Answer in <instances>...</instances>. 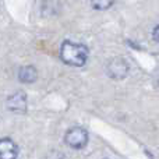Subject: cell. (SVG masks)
Segmentation results:
<instances>
[{"mask_svg":"<svg viewBox=\"0 0 159 159\" xmlns=\"http://www.w3.org/2000/svg\"><path fill=\"white\" fill-rule=\"evenodd\" d=\"M88 56H89V49L84 43H77L66 39L60 46V59L69 66L82 67L87 63Z\"/></svg>","mask_w":159,"mask_h":159,"instance_id":"1","label":"cell"},{"mask_svg":"<svg viewBox=\"0 0 159 159\" xmlns=\"http://www.w3.org/2000/svg\"><path fill=\"white\" fill-rule=\"evenodd\" d=\"M129 63L123 57H113L106 64V74L112 80H123L129 74Z\"/></svg>","mask_w":159,"mask_h":159,"instance_id":"3","label":"cell"},{"mask_svg":"<svg viewBox=\"0 0 159 159\" xmlns=\"http://www.w3.org/2000/svg\"><path fill=\"white\" fill-rule=\"evenodd\" d=\"M154 39L159 43V24L155 27V30H154Z\"/></svg>","mask_w":159,"mask_h":159,"instance_id":"9","label":"cell"},{"mask_svg":"<svg viewBox=\"0 0 159 159\" xmlns=\"http://www.w3.org/2000/svg\"><path fill=\"white\" fill-rule=\"evenodd\" d=\"M6 106L13 113H25L28 109V99L24 91H16L6 99Z\"/></svg>","mask_w":159,"mask_h":159,"instance_id":"4","label":"cell"},{"mask_svg":"<svg viewBox=\"0 0 159 159\" xmlns=\"http://www.w3.org/2000/svg\"><path fill=\"white\" fill-rule=\"evenodd\" d=\"M116 0H91V6L92 8L99 11H105L107 8H110L113 4H115Z\"/></svg>","mask_w":159,"mask_h":159,"instance_id":"7","label":"cell"},{"mask_svg":"<svg viewBox=\"0 0 159 159\" xmlns=\"http://www.w3.org/2000/svg\"><path fill=\"white\" fill-rule=\"evenodd\" d=\"M89 135L88 131L82 127H71L70 130H67L64 134V143L67 147L73 149H82L87 147Z\"/></svg>","mask_w":159,"mask_h":159,"instance_id":"2","label":"cell"},{"mask_svg":"<svg viewBox=\"0 0 159 159\" xmlns=\"http://www.w3.org/2000/svg\"><path fill=\"white\" fill-rule=\"evenodd\" d=\"M18 147L11 138H3L0 141V159H17Z\"/></svg>","mask_w":159,"mask_h":159,"instance_id":"5","label":"cell"},{"mask_svg":"<svg viewBox=\"0 0 159 159\" xmlns=\"http://www.w3.org/2000/svg\"><path fill=\"white\" fill-rule=\"evenodd\" d=\"M38 80V70L34 66H24L18 70V81L22 84H32Z\"/></svg>","mask_w":159,"mask_h":159,"instance_id":"6","label":"cell"},{"mask_svg":"<svg viewBox=\"0 0 159 159\" xmlns=\"http://www.w3.org/2000/svg\"><path fill=\"white\" fill-rule=\"evenodd\" d=\"M45 159H66V158H64V155L61 154V152H59V151H52L50 154H48V157L45 158Z\"/></svg>","mask_w":159,"mask_h":159,"instance_id":"8","label":"cell"}]
</instances>
